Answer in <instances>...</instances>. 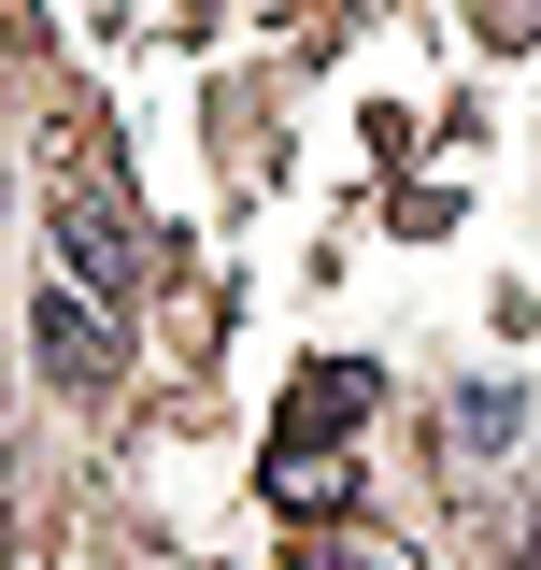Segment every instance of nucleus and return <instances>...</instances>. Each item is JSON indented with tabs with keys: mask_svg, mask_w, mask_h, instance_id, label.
<instances>
[{
	"mask_svg": "<svg viewBox=\"0 0 541 570\" xmlns=\"http://www.w3.org/2000/svg\"><path fill=\"white\" fill-rule=\"evenodd\" d=\"M528 570H541V513H528Z\"/></svg>",
	"mask_w": 541,
	"mask_h": 570,
	"instance_id": "6",
	"label": "nucleus"
},
{
	"mask_svg": "<svg viewBox=\"0 0 541 570\" xmlns=\"http://www.w3.org/2000/svg\"><path fill=\"white\" fill-rule=\"evenodd\" d=\"M456 456H513V428H528V400H513V385H456Z\"/></svg>",
	"mask_w": 541,
	"mask_h": 570,
	"instance_id": "3",
	"label": "nucleus"
},
{
	"mask_svg": "<svg viewBox=\"0 0 541 570\" xmlns=\"http://www.w3.org/2000/svg\"><path fill=\"white\" fill-rule=\"evenodd\" d=\"M299 570H385V557H356V542H314V557H299Z\"/></svg>",
	"mask_w": 541,
	"mask_h": 570,
	"instance_id": "5",
	"label": "nucleus"
},
{
	"mask_svg": "<svg viewBox=\"0 0 541 570\" xmlns=\"http://www.w3.org/2000/svg\"><path fill=\"white\" fill-rule=\"evenodd\" d=\"M58 257H71L86 299H115V314L142 299V243H129V214L100 200V186H58Z\"/></svg>",
	"mask_w": 541,
	"mask_h": 570,
	"instance_id": "1",
	"label": "nucleus"
},
{
	"mask_svg": "<svg viewBox=\"0 0 541 570\" xmlns=\"http://www.w3.org/2000/svg\"><path fill=\"white\" fill-rule=\"evenodd\" d=\"M371 414V371H314V400H299V428H356Z\"/></svg>",
	"mask_w": 541,
	"mask_h": 570,
	"instance_id": "4",
	"label": "nucleus"
},
{
	"mask_svg": "<svg viewBox=\"0 0 541 570\" xmlns=\"http://www.w3.org/2000/svg\"><path fill=\"white\" fill-rule=\"evenodd\" d=\"M43 371H58V385H115V299L43 285Z\"/></svg>",
	"mask_w": 541,
	"mask_h": 570,
	"instance_id": "2",
	"label": "nucleus"
}]
</instances>
